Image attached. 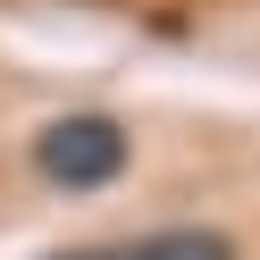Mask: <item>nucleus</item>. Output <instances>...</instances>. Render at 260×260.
Returning a JSON list of instances; mask_svg holds the SVG:
<instances>
[{"label":"nucleus","instance_id":"f03ea898","mask_svg":"<svg viewBox=\"0 0 260 260\" xmlns=\"http://www.w3.org/2000/svg\"><path fill=\"white\" fill-rule=\"evenodd\" d=\"M101 260H235V243L210 235V226H168V235H143V243L101 252Z\"/></svg>","mask_w":260,"mask_h":260},{"label":"nucleus","instance_id":"7ed1b4c3","mask_svg":"<svg viewBox=\"0 0 260 260\" xmlns=\"http://www.w3.org/2000/svg\"><path fill=\"white\" fill-rule=\"evenodd\" d=\"M59 260H101V252H59Z\"/></svg>","mask_w":260,"mask_h":260},{"label":"nucleus","instance_id":"f257e3e1","mask_svg":"<svg viewBox=\"0 0 260 260\" xmlns=\"http://www.w3.org/2000/svg\"><path fill=\"white\" fill-rule=\"evenodd\" d=\"M34 168L68 193H92L126 168V135H118V118H51L34 135Z\"/></svg>","mask_w":260,"mask_h":260}]
</instances>
